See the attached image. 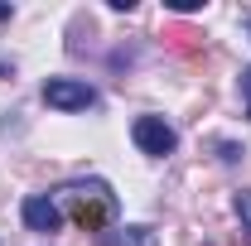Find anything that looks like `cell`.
Wrapping results in <instances>:
<instances>
[{
	"instance_id": "8992f818",
	"label": "cell",
	"mask_w": 251,
	"mask_h": 246,
	"mask_svg": "<svg viewBox=\"0 0 251 246\" xmlns=\"http://www.w3.org/2000/svg\"><path fill=\"white\" fill-rule=\"evenodd\" d=\"M237 217H242V232H247V246H251V193H237Z\"/></svg>"
},
{
	"instance_id": "3957f363",
	"label": "cell",
	"mask_w": 251,
	"mask_h": 246,
	"mask_svg": "<svg viewBox=\"0 0 251 246\" xmlns=\"http://www.w3.org/2000/svg\"><path fill=\"white\" fill-rule=\"evenodd\" d=\"M44 101L58 106V111H87L97 101V92L87 82H77V77H49V82H44Z\"/></svg>"
},
{
	"instance_id": "9c48e42d",
	"label": "cell",
	"mask_w": 251,
	"mask_h": 246,
	"mask_svg": "<svg viewBox=\"0 0 251 246\" xmlns=\"http://www.w3.org/2000/svg\"><path fill=\"white\" fill-rule=\"evenodd\" d=\"M247 29H251V25H247Z\"/></svg>"
},
{
	"instance_id": "277c9868",
	"label": "cell",
	"mask_w": 251,
	"mask_h": 246,
	"mask_svg": "<svg viewBox=\"0 0 251 246\" xmlns=\"http://www.w3.org/2000/svg\"><path fill=\"white\" fill-rule=\"evenodd\" d=\"M20 213H25V227H29V232H44V237L63 227L58 203H53V198H39V193H34V198H25V208H20Z\"/></svg>"
},
{
	"instance_id": "ba28073f",
	"label": "cell",
	"mask_w": 251,
	"mask_h": 246,
	"mask_svg": "<svg viewBox=\"0 0 251 246\" xmlns=\"http://www.w3.org/2000/svg\"><path fill=\"white\" fill-rule=\"evenodd\" d=\"M242 97H247V101H251V68H247V73H242Z\"/></svg>"
},
{
	"instance_id": "7a4b0ae2",
	"label": "cell",
	"mask_w": 251,
	"mask_h": 246,
	"mask_svg": "<svg viewBox=\"0 0 251 246\" xmlns=\"http://www.w3.org/2000/svg\"><path fill=\"white\" fill-rule=\"evenodd\" d=\"M130 135H135V145L145 154H155V159H164V154H174V145H179V135H174V125L164 121V116H135V125H130Z\"/></svg>"
},
{
	"instance_id": "6da1fadb",
	"label": "cell",
	"mask_w": 251,
	"mask_h": 246,
	"mask_svg": "<svg viewBox=\"0 0 251 246\" xmlns=\"http://www.w3.org/2000/svg\"><path fill=\"white\" fill-rule=\"evenodd\" d=\"M58 213H68L82 232H101V227L116 217V193L101 184V179L68 184V188H58Z\"/></svg>"
},
{
	"instance_id": "5b68a950",
	"label": "cell",
	"mask_w": 251,
	"mask_h": 246,
	"mask_svg": "<svg viewBox=\"0 0 251 246\" xmlns=\"http://www.w3.org/2000/svg\"><path fill=\"white\" fill-rule=\"evenodd\" d=\"M121 246H155V232H150V227H126Z\"/></svg>"
},
{
	"instance_id": "52a82bcc",
	"label": "cell",
	"mask_w": 251,
	"mask_h": 246,
	"mask_svg": "<svg viewBox=\"0 0 251 246\" xmlns=\"http://www.w3.org/2000/svg\"><path fill=\"white\" fill-rule=\"evenodd\" d=\"M198 5H203V0H169V10H179V15H193Z\"/></svg>"
}]
</instances>
